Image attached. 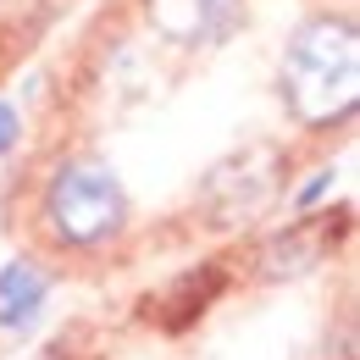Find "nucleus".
Returning <instances> with one entry per match:
<instances>
[{
  "label": "nucleus",
  "mask_w": 360,
  "mask_h": 360,
  "mask_svg": "<svg viewBox=\"0 0 360 360\" xmlns=\"http://www.w3.org/2000/svg\"><path fill=\"white\" fill-rule=\"evenodd\" d=\"M45 294L50 277L34 261H6L0 266V327H11V333L34 327V316L45 311Z\"/></svg>",
  "instance_id": "nucleus-6"
},
{
  "label": "nucleus",
  "mask_w": 360,
  "mask_h": 360,
  "mask_svg": "<svg viewBox=\"0 0 360 360\" xmlns=\"http://www.w3.org/2000/svg\"><path fill=\"white\" fill-rule=\"evenodd\" d=\"M327 188H333V172H321V178H311V183H305V194H300V211H311V205L321 200V194H327Z\"/></svg>",
  "instance_id": "nucleus-8"
},
{
  "label": "nucleus",
  "mask_w": 360,
  "mask_h": 360,
  "mask_svg": "<svg viewBox=\"0 0 360 360\" xmlns=\"http://www.w3.org/2000/svg\"><path fill=\"white\" fill-rule=\"evenodd\" d=\"M45 227L67 250H100L128 227V194L105 161H61L45 183Z\"/></svg>",
  "instance_id": "nucleus-2"
},
{
  "label": "nucleus",
  "mask_w": 360,
  "mask_h": 360,
  "mask_svg": "<svg viewBox=\"0 0 360 360\" xmlns=\"http://www.w3.org/2000/svg\"><path fill=\"white\" fill-rule=\"evenodd\" d=\"M327 255H333V222L305 217V222L283 227L277 238L261 244V277H266V283H294V277L316 271Z\"/></svg>",
  "instance_id": "nucleus-5"
},
{
  "label": "nucleus",
  "mask_w": 360,
  "mask_h": 360,
  "mask_svg": "<svg viewBox=\"0 0 360 360\" xmlns=\"http://www.w3.org/2000/svg\"><path fill=\"white\" fill-rule=\"evenodd\" d=\"M283 194V161L277 150H244L227 155L222 167L205 178V205L222 227H244Z\"/></svg>",
  "instance_id": "nucleus-3"
},
{
  "label": "nucleus",
  "mask_w": 360,
  "mask_h": 360,
  "mask_svg": "<svg viewBox=\"0 0 360 360\" xmlns=\"http://www.w3.org/2000/svg\"><path fill=\"white\" fill-rule=\"evenodd\" d=\"M277 89L294 122L305 128H333L344 117H355L360 100V34L355 17L344 11H321L305 17L288 45H283V72Z\"/></svg>",
  "instance_id": "nucleus-1"
},
{
  "label": "nucleus",
  "mask_w": 360,
  "mask_h": 360,
  "mask_svg": "<svg viewBox=\"0 0 360 360\" xmlns=\"http://www.w3.org/2000/svg\"><path fill=\"white\" fill-rule=\"evenodd\" d=\"M144 17L172 45H222L244 22V0H144Z\"/></svg>",
  "instance_id": "nucleus-4"
},
{
  "label": "nucleus",
  "mask_w": 360,
  "mask_h": 360,
  "mask_svg": "<svg viewBox=\"0 0 360 360\" xmlns=\"http://www.w3.org/2000/svg\"><path fill=\"white\" fill-rule=\"evenodd\" d=\"M17 139H22V117H17V111H11L6 100H0V155H6V150H11Z\"/></svg>",
  "instance_id": "nucleus-7"
}]
</instances>
